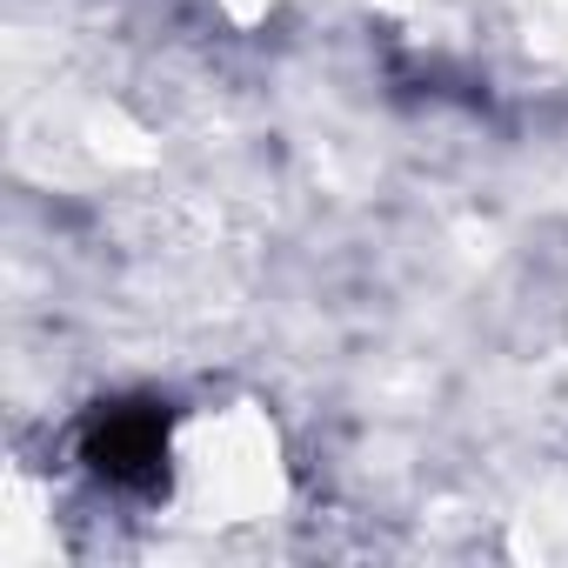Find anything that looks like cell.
I'll use <instances>...</instances> for the list:
<instances>
[{
    "instance_id": "1",
    "label": "cell",
    "mask_w": 568,
    "mask_h": 568,
    "mask_svg": "<svg viewBox=\"0 0 568 568\" xmlns=\"http://www.w3.org/2000/svg\"><path fill=\"white\" fill-rule=\"evenodd\" d=\"M74 455H81V468L108 495H121V501H161L168 495V475H174V415L154 395L101 402L81 422Z\"/></svg>"
}]
</instances>
